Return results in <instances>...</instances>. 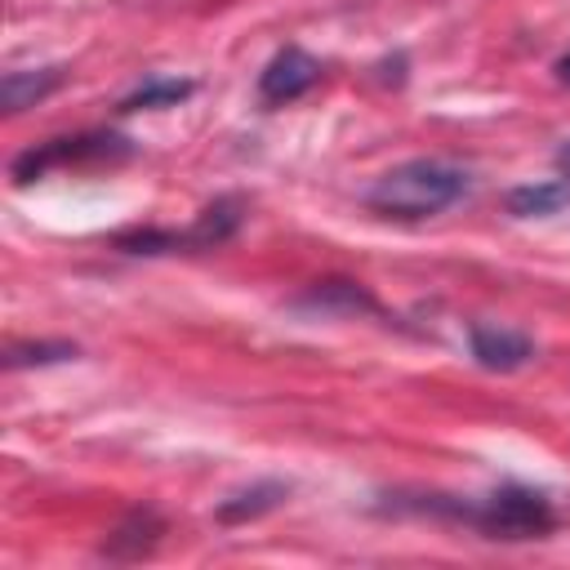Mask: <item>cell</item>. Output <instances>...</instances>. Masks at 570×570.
Returning a JSON list of instances; mask_svg holds the SVG:
<instances>
[{
  "mask_svg": "<svg viewBox=\"0 0 570 570\" xmlns=\"http://www.w3.org/2000/svg\"><path fill=\"white\" fill-rule=\"evenodd\" d=\"M468 191V169L450 165V160H405L387 174L374 178V187L365 191V205L383 218H432L441 209H450L454 200H463Z\"/></svg>",
  "mask_w": 570,
  "mask_h": 570,
  "instance_id": "obj_1",
  "label": "cell"
},
{
  "mask_svg": "<svg viewBox=\"0 0 570 570\" xmlns=\"http://www.w3.org/2000/svg\"><path fill=\"white\" fill-rule=\"evenodd\" d=\"M423 512H441V517H454V521H468L472 530H481L485 539H508V543H521V539H543L557 530V512L552 503L539 494V490H525V485H503L476 503H459V499H423L419 503Z\"/></svg>",
  "mask_w": 570,
  "mask_h": 570,
  "instance_id": "obj_2",
  "label": "cell"
},
{
  "mask_svg": "<svg viewBox=\"0 0 570 570\" xmlns=\"http://www.w3.org/2000/svg\"><path fill=\"white\" fill-rule=\"evenodd\" d=\"M316 80H321V62H316L307 49L285 45V49L272 53V62L258 71V98H263L267 107H281V102L303 98Z\"/></svg>",
  "mask_w": 570,
  "mask_h": 570,
  "instance_id": "obj_3",
  "label": "cell"
},
{
  "mask_svg": "<svg viewBox=\"0 0 570 570\" xmlns=\"http://www.w3.org/2000/svg\"><path fill=\"white\" fill-rule=\"evenodd\" d=\"M120 142H125V138H102V134H94V138H53V142L31 147V151H22V156L13 160V183H31V178H40L49 165H71V160H80V156H111V151H125Z\"/></svg>",
  "mask_w": 570,
  "mask_h": 570,
  "instance_id": "obj_4",
  "label": "cell"
},
{
  "mask_svg": "<svg viewBox=\"0 0 570 570\" xmlns=\"http://www.w3.org/2000/svg\"><path fill=\"white\" fill-rule=\"evenodd\" d=\"M468 343H472V356L481 370H521L530 356H534V343L521 334V330H508V325H472L468 330Z\"/></svg>",
  "mask_w": 570,
  "mask_h": 570,
  "instance_id": "obj_5",
  "label": "cell"
},
{
  "mask_svg": "<svg viewBox=\"0 0 570 570\" xmlns=\"http://www.w3.org/2000/svg\"><path fill=\"white\" fill-rule=\"evenodd\" d=\"M240 209H245V205H240L236 196H223V200L205 205V209L196 214V223H191L187 232H178V249H214V245L232 240L236 227H240V218H245Z\"/></svg>",
  "mask_w": 570,
  "mask_h": 570,
  "instance_id": "obj_6",
  "label": "cell"
},
{
  "mask_svg": "<svg viewBox=\"0 0 570 570\" xmlns=\"http://www.w3.org/2000/svg\"><path fill=\"white\" fill-rule=\"evenodd\" d=\"M160 534H165L160 512H156V508H134V512L107 534L102 552L116 557V561H134V557H147V552L160 543Z\"/></svg>",
  "mask_w": 570,
  "mask_h": 570,
  "instance_id": "obj_7",
  "label": "cell"
},
{
  "mask_svg": "<svg viewBox=\"0 0 570 570\" xmlns=\"http://www.w3.org/2000/svg\"><path fill=\"white\" fill-rule=\"evenodd\" d=\"M294 307H303V312H321V316L379 312V303H374L356 281H316L307 294H298V298H294Z\"/></svg>",
  "mask_w": 570,
  "mask_h": 570,
  "instance_id": "obj_8",
  "label": "cell"
},
{
  "mask_svg": "<svg viewBox=\"0 0 570 570\" xmlns=\"http://www.w3.org/2000/svg\"><path fill=\"white\" fill-rule=\"evenodd\" d=\"M67 80L62 67H36V71H4V85H0V98H4V111L18 116L27 107H36L40 98H49L58 85Z\"/></svg>",
  "mask_w": 570,
  "mask_h": 570,
  "instance_id": "obj_9",
  "label": "cell"
},
{
  "mask_svg": "<svg viewBox=\"0 0 570 570\" xmlns=\"http://www.w3.org/2000/svg\"><path fill=\"white\" fill-rule=\"evenodd\" d=\"M570 205V178H548V183H521L508 191V214L517 218H548Z\"/></svg>",
  "mask_w": 570,
  "mask_h": 570,
  "instance_id": "obj_10",
  "label": "cell"
},
{
  "mask_svg": "<svg viewBox=\"0 0 570 570\" xmlns=\"http://www.w3.org/2000/svg\"><path fill=\"white\" fill-rule=\"evenodd\" d=\"M285 494H289V490H285L281 481H258V485H249V490H240V494L223 499V503H218V521H227V525L254 521V517L272 512V508H276Z\"/></svg>",
  "mask_w": 570,
  "mask_h": 570,
  "instance_id": "obj_11",
  "label": "cell"
},
{
  "mask_svg": "<svg viewBox=\"0 0 570 570\" xmlns=\"http://www.w3.org/2000/svg\"><path fill=\"white\" fill-rule=\"evenodd\" d=\"M76 352H80L76 343H49V338H40V343H9V347H4V370L53 365V361H67V356H76Z\"/></svg>",
  "mask_w": 570,
  "mask_h": 570,
  "instance_id": "obj_12",
  "label": "cell"
},
{
  "mask_svg": "<svg viewBox=\"0 0 570 570\" xmlns=\"http://www.w3.org/2000/svg\"><path fill=\"white\" fill-rule=\"evenodd\" d=\"M191 94V80H147L138 94H129L120 102V111H147V107H169V102H183Z\"/></svg>",
  "mask_w": 570,
  "mask_h": 570,
  "instance_id": "obj_13",
  "label": "cell"
},
{
  "mask_svg": "<svg viewBox=\"0 0 570 570\" xmlns=\"http://www.w3.org/2000/svg\"><path fill=\"white\" fill-rule=\"evenodd\" d=\"M552 160H557V174H561V178H570V138L557 147V156H552Z\"/></svg>",
  "mask_w": 570,
  "mask_h": 570,
  "instance_id": "obj_14",
  "label": "cell"
},
{
  "mask_svg": "<svg viewBox=\"0 0 570 570\" xmlns=\"http://www.w3.org/2000/svg\"><path fill=\"white\" fill-rule=\"evenodd\" d=\"M552 71H557V80H561V85H570V53H566V58H557V67H552Z\"/></svg>",
  "mask_w": 570,
  "mask_h": 570,
  "instance_id": "obj_15",
  "label": "cell"
}]
</instances>
